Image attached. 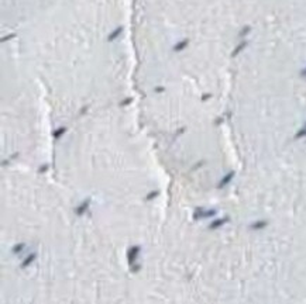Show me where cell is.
Returning <instances> with one entry per match:
<instances>
[{
	"label": "cell",
	"instance_id": "9",
	"mask_svg": "<svg viewBox=\"0 0 306 304\" xmlns=\"http://www.w3.org/2000/svg\"><path fill=\"white\" fill-rule=\"evenodd\" d=\"M250 30H251L250 27L243 28V31H241V33H240V37H243V35H245V34H248V33H250Z\"/></svg>",
	"mask_w": 306,
	"mask_h": 304
},
{
	"label": "cell",
	"instance_id": "10",
	"mask_svg": "<svg viewBox=\"0 0 306 304\" xmlns=\"http://www.w3.org/2000/svg\"><path fill=\"white\" fill-rule=\"evenodd\" d=\"M300 75H302V76H303V78H306V68H305V69H303V70H302V72H300Z\"/></svg>",
	"mask_w": 306,
	"mask_h": 304
},
{
	"label": "cell",
	"instance_id": "7",
	"mask_svg": "<svg viewBox=\"0 0 306 304\" xmlns=\"http://www.w3.org/2000/svg\"><path fill=\"white\" fill-rule=\"evenodd\" d=\"M302 137H306V123H305V125L296 132V135H295V138H302Z\"/></svg>",
	"mask_w": 306,
	"mask_h": 304
},
{
	"label": "cell",
	"instance_id": "5",
	"mask_svg": "<svg viewBox=\"0 0 306 304\" xmlns=\"http://www.w3.org/2000/svg\"><path fill=\"white\" fill-rule=\"evenodd\" d=\"M227 221H229V218H219V220H216V221L212 222L210 228H212V230H214V228H219V227H222L223 224H226Z\"/></svg>",
	"mask_w": 306,
	"mask_h": 304
},
{
	"label": "cell",
	"instance_id": "2",
	"mask_svg": "<svg viewBox=\"0 0 306 304\" xmlns=\"http://www.w3.org/2000/svg\"><path fill=\"white\" fill-rule=\"evenodd\" d=\"M121 33H123V27H117L116 30H113V33L109 34V37H107V41H109V42H113V41H116L117 38L121 35Z\"/></svg>",
	"mask_w": 306,
	"mask_h": 304
},
{
	"label": "cell",
	"instance_id": "3",
	"mask_svg": "<svg viewBox=\"0 0 306 304\" xmlns=\"http://www.w3.org/2000/svg\"><path fill=\"white\" fill-rule=\"evenodd\" d=\"M233 177H234V172H229V173H227L226 176L220 180V183H219V189H222V187H224L226 185H229L230 180H231Z\"/></svg>",
	"mask_w": 306,
	"mask_h": 304
},
{
	"label": "cell",
	"instance_id": "1",
	"mask_svg": "<svg viewBox=\"0 0 306 304\" xmlns=\"http://www.w3.org/2000/svg\"><path fill=\"white\" fill-rule=\"evenodd\" d=\"M188 45H189V40H186V38H185V40H182V41H179V42L175 44L172 49H174V52H182Z\"/></svg>",
	"mask_w": 306,
	"mask_h": 304
},
{
	"label": "cell",
	"instance_id": "8",
	"mask_svg": "<svg viewBox=\"0 0 306 304\" xmlns=\"http://www.w3.org/2000/svg\"><path fill=\"white\" fill-rule=\"evenodd\" d=\"M64 132H65V128H64V127H61V128H58V130H55V131H54V134H52V137L55 138V140H58V138L61 137V135L64 134Z\"/></svg>",
	"mask_w": 306,
	"mask_h": 304
},
{
	"label": "cell",
	"instance_id": "6",
	"mask_svg": "<svg viewBox=\"0 0 306 304\" xmlns=\"http://www.w3.org/2000/svg\"><path fill=\"white\" fill-rule=\"evenodd\" d=\"M267 224H268L267 221H257V222H254V224L251 225V227H253V230H261V228L267 227Z\"/></svg>",
	"mask_w": 306,
	"mask_h": 304
},
{
	"label": "cell",
	"instance_id": "4",
	"mask_svg": "<svg viewBox=\"0 0 306 304\" xmlns=\"http://www.w3.org/2000/svg\"><path fill=\"white\" fill-rule=\"evenodd\" d=\"M245 47H247V41H241V42H240V44H239V45H237V47H236V48L233 49V52H231V55H233V56H237V55H239V54H240V52H241V51H243V49H244V48H245Z\"/></svg>",
	"mask_w": 306,
	"mask_h": 304
}]
</instances>
